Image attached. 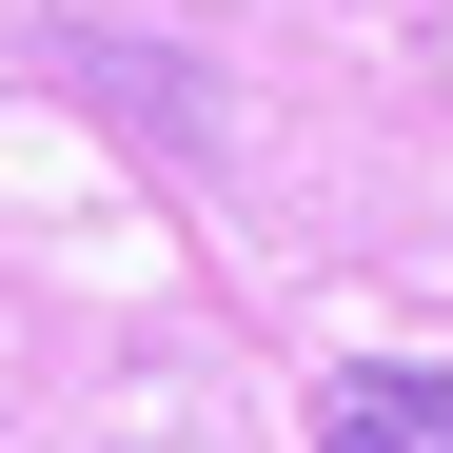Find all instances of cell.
<instances>
[{"mask_svg": "<svg viewBox=\"0 0 453 453\" xmlns=\"http://www.w3.org/2000/svg\"><path fill=\"white\" fill-rule=\"evenodd\" d=\"M316 453H453V374H434V355H355V374H316Z\"/></svg>", "mask_w": 453, "mask_h": 453, "instance_id": "obj_1", "label": "cell"}]
</instances>
